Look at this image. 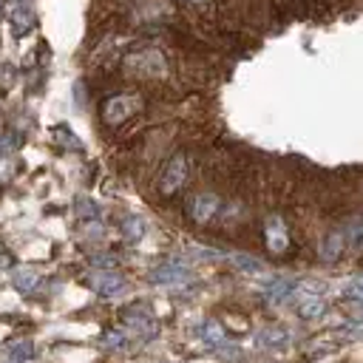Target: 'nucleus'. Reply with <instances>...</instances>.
<instances>
[{
    "instance_id": "1",
    "label": "nucleus",
    "mask_w": 363,
    "mask_h": 363,
    "mask_svg": "<svg viewBox=\"0 0 363 363\" xmlns=\"http://www.w3.org/2000/svg\"><path fill=\"white\" fill-rule=\"evenodd\" d=\"M125 71L130 77H139V79H159L167 74V60L159 48L145 45V48H136L125 57Z\"/></svg>"
},
{
    "instance_id": "2",
    "label": "nucleus",
    "mask_w": 363,
    "mask_h": 363,
    "mask_svg": "<svg viewBox=\"0 0 363 363\" xmlns=\"http://www.w3.org/2000/svg\"><path fill=\"white\" fill-rule=\"evenodd\" d=\"M139 108H142V99H139L136 94H113V96H108V99L102 102L99 113H102V122H105L108 128H119V125L128 122Z\"/></svg>"
},
{
    "instance_id": "3",
    "label": "nucleus",
    "mask_w": 363,
    "mask_h": 363,
    "mask_svg": "<svg viewBox=\"0 0 363 363\" xmlns=\"http://www.w3.org/2000/svg\"><path fill=\"white\" fill-rule=\"evenodd\" d=\"M184 182H187V156H184V153H173V156L162 164L156 187H159L162 196H173V193H179V190L184 187Z\"/></svg>"
},
{
    "instance_id": "4",
    "label": "nucleus",
    "mask_w": 363,
    "mask_h": 363,
    "mask_svg": "<svg viewBox=\"0 0 363 363\" xmlns=\"http://www.w3.org/2000/svg\"><path fill=\"white\" fill-rule=\"evenodd\" d=\"M184 213L196 221V224H210L218 213H221V199L216 193H196L184 201Z\"/></svg>"
},
{
    "instance_id": "5",
    "label": "nucleus",
    "mask_w": 363,
    "mask_h": 363,
    "mask_svg": "<svg viewBox=\"0 0 363 363\" xmlns=\"http://www.w3.org/2000/svg\"><path fill=\"white\" fill-rule=\"evenodd\" d=\"M85 284L102 298H116L128 289V281L113 269H94V272L85 275Z\"/></svg>"
},
{
    "instance_id": "6",
    "label": "nucleus",
    "mask_w": 363,
    "mask_h": 363,
    "mask_svg": "<svg viewBox=\"0 0 363 363\" xmlns=\"http://www.w3.org/2000/svg\"><path fill=\"white\" fill-rule=\"evenodd\" d=\"M147 278H150V284H159V286H179V284H187L193 278V272L179 261H167V264L153 267Z\"/></svg>"
},
{
    "instance_id": "7",
    "label": "nucleus",
    "mask_w": 363,
    "mask_h": 363,
    "mask_svg": "<svg viewBox=\"0 0 363 363\" xmlns=\"http://www.w3.org/2000/svg\"><path fill=\"white\" fill-rule=\"evenodd\" d=\"M264 244L272 255H281V252L289 250V230H286L281 216H269L264 221Z\"/></svg>"
},
{
    "instance_id": "8",
    "label": "nucleus",
    "mask_w": 363,
    "mask_h": 363,
    "mask_svg": "<svg viewBox=\"0 0 363 363\" xmlns=\"http://www.w3.org/2000/svg\"><path fill=\"white\" fill-rule=\"evenodd\" d=\"M122 323H125L130 332H136L142 340H150V337L156 335V320H153V315H150L145 306H128V309L122 312Z\"/></svg>"
},
{
    "instance_id": "9",
    "label": "nucleus",
    "mask_w": 363,
    "mask_h": 363,
    "mask_svg": "<svg viewBox=\"0 0 363 363\" xmlns=\"http://www.w3.org/2000/svg\"><path fill=\"white\" fill-rule=\"evenodd\" d=\"M9 23H11V34H14V37H26V34L37 26V14H34L26 3H20V6L9 14Z\"/></svg>"
},
{
    "instance_id": "10",
    "label": "nucleus",
    "mask_w": 363,
    "mask_h": 363,
    "mask_svg": "<svg viewBox=\"0 0 363 363\" xmlns=\"http://www.w3.org/2000/svg\"><path fill=\"white\" fill-rule=\"evenodd\" d=\"M343 250H346V235L335 230V233H329V235L320 241L318 255H320V261H323V264H335V261L343 255Z\"/></svg>"
},
{
    "instance_id": "11",
    "label": "nucleus",
    "mask_w": 363,
    "mask_h": 363,
    "mask_svg": "<svg viewBox=\"0 0 363 363\" xmlns=\"http://www.w3.org/2000/svg\"><path fill=\"white\" fill-rule=\"evenodd\" d=\"M31 357H34L31 340H14L0 352V363H28Z\"/></svg>"
},
{
    "instance_id": "12",
    "label": "nucleus",
    "mask_w": 363,
    "mask_h": 363,
    "mask_svg": "<svg viewBox=\"0 0 363 363\" xmlns=\"http://www.w3.org/2000/svg\"><path fill=\"white\" fill-rule=\"evenodd\" d=\"M295 289H298V286H295L292 281H286V278H275V281H269V284L264 286V298H267L269 303H281V301H286Z\"/></svg>"
},
{
    "instance_id": "13",
    "label": "nucleus",
    "mask_w": 363,
    "mask_h": 363,
    "mask_svg": "<svg viewBox=\"0 0 363 363\" xmlns=\"http://www.w3.org/2000/svg\"><path fill=\"white\" fill-rule=\"evenodd\" d=\"M199 337H201L204 346H221V343L227 340L224 326H221L218 320H213V318H207V320L199 326Z\"/></svg>"
},
{
    "instance_id": "14",
    "label": "nucleus",
    "mask_w": 363,
    "mask_h": 363,
    "mask_svg": "<svg viewBox=\"0 0 363 363\" xmlns=\"http://www.w3.org/2000/svg\"><path fill=\"white\" fill-rule=\"evenodd\" d=\"M11 284H14L17 292L31 295V292L40 286V272H34V269H17L14 278H11Z\"/></svg>"
},
{
    "instance_id": "15",
    "label": "nucleus",
    "mask_w": 363,
    "mask_h": 363,
    "mask_svg": "<svg viewBox=\"0 0 363 363\" xmlns=\"http://www.w3.org/2000/svg\"><path fill=\"white\" fill-rule=\"evenodd\" d=\"M323 301L318 298V295H301V303H298V315L301 318H306V320H315V318H320L323 315Z\"/></svg>"
},
{
    "instance_id": "16",
    "label": "nucleus",
    "mask_w": 363,
    "mask_h": 363,
    "mask_svg": "<svg viewBox=\"0 0 363 363\" xmlns=\"http://www.w3.org/2000/svg\"><path fill=\"white\" fill-rule=\"evenodd\" d=\"M230 261H233V267L241 269V272H250V275H261V272H264V264H261L258 258L247 255V252H233Z\"/></svg>"
},
{
    "instance_id": "17",
    "label": "nucleus",
    "mask_w": 363,
    "mask_h": 363,
    "mask_svg": "<svg viewBox=\"0 0 363 363\" xmlns=\"http://www.w3.org/2000/svg\"><path fill=\"white\" fill-rule=\"evenodd\" d=\"M122 235H125V241L136 244V241L145 235V218H139V216H128V218L122 221Z\"/></svg>"
},
{
    "instance_id": "18",
    "label": "nucleus",
    "mask_w": 363,
    "mask_h": 363,
    "mask_svg": "<svg viewBox=\"0 0 363 363\" xmlns=\"http://www.w3.org/2000/svg\"><path fill=\"white\" fill-rule=\"evenodd\" d=\"M77 216H79L85 224H91V221H99V207H96L91 199L79 196V199H77Z\"/></svg>"
},
{
    "instance_id": "19",
    "label": "nucleus",
    "mask_w": 363,
    "mask_h": 363,
    "mask_svg": "<svg viewBox=\"0 0 363 363\" xmlns=\"http://www.w3.org/2000/svg\"><path fill=\"white\" fill-rule=\"evenodd\" d=\"M255 340H258V346H284L286 343V332L278 329V326L275 329H261Z\"/></svg>"
},
{
    "instance_id": "20",
    "label": "nucleus",
    "mask_w": 363,
    "mask_h": 363,
    "mask_svg": "<svg viewBox=\"0 0 363 363\" xmlns=\"http://www.w3.org/2000/svg\"><path fill=\"white\" fill-rule=\"evenodd\" d=\"M54 136H57V142H62L65 147H74V150H79V147H82V142H79V139H77L65 125H57V128H54Z\"/></svg>"
},
{
    "instance_id": "21",
    "label": "nucleus",
    "mask_w": 363,
    "mask_h": 363,
    "mask_svg": "<svg viewBox=\"0 0 363 363\" xmlns=\"http://www.w3.org/2000/svg\"><path fill=\"white\" fill-rule=\"evenodd\" d=\"M17 145H20V136H17L14 130H9V133L0 136V153H11Z\"/></svg>"
},
{
    "instance_id": "22",
    "label": "nucleus",
    "mask_w": 363,
    "mask_h": 363,
    "mask_svg": "<svg viewBox=\"0 0 363 363\" xmlns=\"http://www.w3.org/2000/svg\"><path fill=\"white\" fill-rule=\"evenodd\" d=\"M102 343H105L108 349H122V346L128 343V337H125L122 332H108V335L102 337Z\"/></svg>"
},
{
    "instance_id": "23",
    "label": "nucleus",
    "mask_w": 363,
    "mask_h": 363,
    "mask_svg": "<svg viewBox=\"0 0 363 363\" xmlns=\"http://www.w3.org/2000/svg\"><path fill=\"white\" fill-rule=\"evenodd\" d=\"M343 295H346V298H354V301H363V275L354 278V281L343 289Z\"/></svg>"
},
{
    "instance_id": "24",
    "label": "nucleus",
    "mask_w": 363,
    "mask_h": 363,
    "mask_svg": "<svg viewBox=\"0 0 363 363\" xmlns=\"http://www.w3.org/2000/svg\"><path fill=\"white\" fill-rule=\"evenodd\" d=\"M11 267H14V255L0 247V269H11Z\"/></svg>"
},
{
    "instance_id": "25",
    "label": "nucleus",
    "mask_w": 363,
    "mask_h": 363,
    "mask_svg": "<svg viewBox=\"0 0 363 363\" xmlns=\"http://www.w3.org/2000/svg\"><path fill=\"white\" fill-rule=\"evenodd\" d=\"M184 3H207V0H184Z\"/></svg>"
},
{
    "instance_id": "26",
    "label": "nucleus",
    "mask_w": 363,
    "mask_h": 363,
    "mask_svg": "<svg viewBox=\"0 0 363 363\" xmlns=\"http://www.w3.org/2000/svg\"><path fill=\"white\" fill-rule=\"evenodd\" d=\"M0 14H3V0H0Z\"/></svg>"
},
{
    "instance_id": "27",
    "label": "nucleus",
    "mask_w": 363,
    "mask_h": 363,
    "mask_svg": "<svg viewBox=\"0 0 363 363\" xmlns=\"http://www.w3.org/2000/svg\"><path fill=\"white\" fill-rule=\"evenodd\" d=\"M20 3H23V0H20Z\"/></svg>"
}]
</instances>
